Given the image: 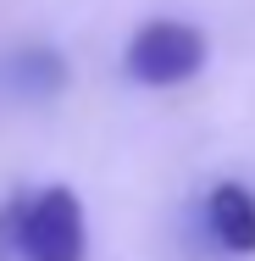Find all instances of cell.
<instances>
[{
  "label": "cell",
  "instance_id": "1",
  "mask_svg": "<svg viewBox=\"0 0 255 261\" xmlns=\"http://www.w3.org/2000/svg\"><path fill=\"white\" fill-rule=\"evenodd\" d=\"M0 228H11V245L22 261H83L89 250V228H83V206L72 189H39L34 200L11 211Z\"/></svg>",
  "mask_w": 255,
  "mask_h": 261
},
{
  "label": "cell",
  "instance_id": "2",
  "mask_svg": "<svg viewBox=\"0 0 255 261\" xmlns=\"http://www.w3.org/2000/svg\"><path fill=\"white\" fill-rule=\"evenodd\" d=\"M122 67L133 84H150V89H172V84H189L205 67V34L194 22H172V17H155L145 22L128 50H122Z\"/></svg>",
  "mask_w": 255,
  "mask_h": 261
},
{
  "label": "cell",
  "instance_id": "3",
  "mask_svg": "<svg viewBox=\"0 0 255 261\" xmlns=\"http://www.w3.org/2000/svg\"><path fill=\"white\" fill-rule=\"evenodd\" d=\"M205 228L222 250L255 256V195L244 184H216L211 200H205Z\"/></svg>",
  "mask_w": 255,
  "mask_h": 261
},
{
  "label": "cell",
  "instance_id": "4",
  "mask_svg": "<svg viewBox=\"0 0 255 261\" xmlns=\"http://www.w3.org/2000/svg\"><path fill=\"white\" fill-rule=\"evenodd\" d=\"M61 78H67V61L55 50H22L11 61V89H22V95H50L61 89Z\"/></svg>",
  "mask_w": 255,
  "mask_h": 261
}]
</instances>
